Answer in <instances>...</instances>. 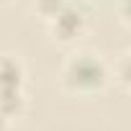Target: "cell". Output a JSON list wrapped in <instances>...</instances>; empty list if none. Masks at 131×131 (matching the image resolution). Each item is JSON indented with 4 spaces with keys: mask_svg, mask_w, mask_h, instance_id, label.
<instances>
[{
    "mask_svg": "<svg viewBox=\"0 0 131 131\" xmlns=\"http://www.w3.org/2000/svg\"><path fill=\"white\" fill-rule=\"evenodd\" d=\"M118 16L123 23L131 26V0H118Z\"/></svg>",
    "mask_w": 131,
    "mask_h": 131,
    "instance_id": "obj_7",
    "label": "cell"
},
{
    "mask_svg": "<svg viewBox=\"0 0 131 131\" xmlns=\"http://www.w3.org/2000/svg\"><path fill=\"white\" fill-rule=\"evenodd\" d=\"M116 77H118V82L123 88L131 90V49H126L118 57V62H116Z\"/></svg>",
    "mask_w": 131,
    "mask_h": 131,
    "instance_id": "obj_5",
    "label": "cell"
},
{
    "mask_svg": "<svg viewBox=\"0 0 131 131\" xmlns=\"http://www.w3.org/2000/svg\"><path fill=\"white\" fill-rule=\"evenodd\" d=\"M23 85V64L18 57H0V88H21Z\"/></svg>",
    "mask_w": 131,
    "mask_h": 131,
    "instance_id": "obj_3",
    "label": "cell"
},
{
    "mask_svg": "<svg viewBox=\"0 0 131 131\" xmlns=\"http://www.w3.org/2000/svg\"><path fill=\"white\" fill-rule=\"evenodd\" d=\"M111 72H108V64L100 54L80 49L72 51L62 64V72H59V82L72 90V93H95L108 82Z\"/></svg>",
    "mask_w": 131,
    "mask_h": 131,
    "instance_id": "obj_1",
    "label": "cell"
},
{
    "mask_svg": "<svg viewBox=\"0 0 131 131\" xmlns=\"http://www.w3.org/2000/svg\"><path fill=\"white\" fill-rule=\"evenodd\" d=\"M5 3H10V0H0V5H5Z\"/></svg>",
    "mask_w": 131,
    "mask_h": 131,
    "instance_id": "obj_8",
    "label": "cell"
},
{
    "mask_svg": "<svg viewBox=\"0 0 131 131\" xmlns=\"http://www.w3.org/2000/svg\"><path fill=\"white\" fill-rule=\"evenodd\" d=\"M64 3H67V0H34V8H36V13H39L44 21H51V18L62 10Z\"/></svg>",
    "mask_w": 131,
    "mask_h": 131,
    "instance_id": "obj_6",
    "label": "cell"
},
{
    "mask_svg": "<svg viewBox=\"0 0 131 131\" xmlns=\"http://www.w3.org/2000/svg\"><path fill=\"white\" fill-rule=\"evenodd\" d=\"M23 108V90L21 88H0V116H13Z\"/></svg>",
    "mask_w": 131,
    "mask_h": 131,
    "instance_id": "obj_4",
    "label": "cell"
},
{
    "mask_svg": "<svg viewBox=\"0 0 131 131\" xmlns=\"http://www.w3.org/2000/svg\"><path fill=\"white\" fill-rule=\"evenodd\" d=\"M90 23V5L85 0H67V3L62 5V10L49 21L51 26V34L62 41H72L77 39L85 26Z\"/></svg>",
    "mask_w": 131,
    "mask_h": 131,
    "instance_id": "obj_2",
    "label": "cell"
}]
</instances>
